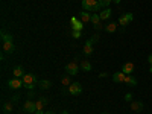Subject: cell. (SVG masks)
Wrapping results in <instances>:
<instances>
[{
  "label": "cell",
  "mask_w": 152,
  "mask_h": 114,
  "mask_svg": "<svg viewBox=\"0 0 152 114\" xmlns=\"http://www.w3.org/2000/svg\"><path fill=\"white\" fill-rule=\"evenodd\" d=\"M21 79H23V87L28 88V90H34L35 85L38 84V82H37V76H35L34 73H26Z\"/></svg>",
  "instance_id": "1"
},
{
  "label": "cell",
  "mask_w": 152,
  "mask_h": 114,
  "mask_svg": "<svg viewBox=\"0 0 152 114\" xmlns=\"http://www.w3.org/2000/svg\"><path fill=\"white\" fill-rule=\"evenodd\" d=\"M82 8H84L85 11H88V12H90V11L97 12V11L100 9L97 0H82Z\"/></svg>",
  "instance_id": "2"
},
{
  "label": "cell",
  "mask_w": 152,
  "mask_h": 114,
  "mask_svg": "<svg viewBox=\"0 0 152 114\" xmlns=\"http://www.w3.org/2000/svg\"><path fill=\"white\" fill-rule=\"evenodd\" d=\"M82 93V85L79 82H72L69 85V94L72 96H79Z\"/></svg>",
  "instance_id": "3"
},
{
  "label": "cell",
  "mask_w": 152,
  "mask_h": 114,
  "mask_svg": "<svg viewBox=\"0 0 152 114\" xmlns=\"http://www.w3.org/2000/svg\"><path fill=\"white\" fill-rule=\"evenodd\" d=\"M134 20V15L131 14V12H126V14H123L117 21H119V26H123V28H126V26H128V24L131 23Z\"/></svg>",
  "instance_id": "4"
},
{
  "label": "cell",
  "mask_w": 152,
  "mask_h": 114,
  "mask_svg": "<svg viewBox=\"0 0 152 114\" xmlns=\"http://www.w3.org/2000/svg\"><path fill=\"white\" fill-rule=\"evenodd\" d=\"M81 67L76 64V61H72V62H69V64L66 66V72H67V75H70V76H75V75H78V70H79Z\"/></svg>",
  "instance_id": "5"
},
{
  "label": "cell",
  "mask_w": 152,
  "mask_h": 114,
  "mask_svg": "<svg viewBox=\"0 0 152 114\" xmlns=\"http://www.w3.org/2000/svg\"><path fill=\"white\" fill-rule=\"evenodd\" d=\"M70 26H72V31H82L84 29V21H81L78 17H73L70 20Z\"/></svg>",
  "instance_id": "6"
},
{
  "label": "cell",
  "mask_w": 152,
  "mask_h": 114,
  "mask_svg": "<svg viewBox=\"0 0 152 114\" xmlns=\"http://www.w3.org/2000/svg\"><path fill=\"white\" fill-rule=\"evenodd\" d=\"M8 87L12 88V90H17V88L23 87V79L21 78H14V79H9L8 81Z\"/></svg>",
  "instance_id": "7"
},
{
  "label": "cell",
  "mask_w": 152,
  "mask_h": 114,
  "mask_svg": "<svg viewBox=\"0 0 152 114\" xmlns=\"http://www.w3.org/2000/svg\"><path fill=\"white\" fill-rule=\"evenodd\" d=\"M23 111L24 113H35L37 111V107H35V102L34 100H26V102H24V105H23Z\"/></svg>",
  "instance_id": "8"
},
{
  "label": "cell",
  "mask_w": 152,
  "mask_h": 114,
  "mask_svg": "<svg viewBox=\"0 0 152 114\" xmlns=\"http://www.w3.org/2000/svg\"><path fill=\"white\" fill-rule=\"evenodd\" d=\"M93 41L91 40H88L85 44H84V47H82V52H84V55H87V56H90L91 53H93Z\"/></svg>",
  "instance_id": "9"
},
{
  "label": "cell",
  "mask_w": 152,
  "mask_h": 114,
  "mask_svg": "<svg viewBox=\"0 0 152 114\" xmlns=\"http://www.w3.org/2000/svg\"><path fill=\"white\" fill-rule=\"evenodd\" d=\"M125 78H126V75H125L122 70H119V72H116V73L113 75V81H114V82H117V84L125 82Z\"/></svg>",
  "instance_id": "10"
},
{
  "label": "cell",
  "mask_w": 152,
  "mask_h": 114,
  "mask_svg": "<svg viewBox=\"0 0 152 114\" xmlns=\"http://www.w3.org/2000/svg\"><path fill=\"white\" fill-rule=\"evenodd\" d=\"M143 108H145L143 102H138V100H132L131 102V111H134V113H140V111H143Z\"/></svg>",
  "instance_id": "11"
},
{
  "label": "cell",
  "mask_w": 152,
  "mask_h": 114,
  "mask_svg": "<svg viewBox=\"0 0 152 114\" xmlns=\"http://www.w3.org/2000/svg\"><path fill=\"white\" fill-rule=\"evenodd\" d=\"M111 14H113V11H111L110 8H105V9H102V11L99 12L100 20H102V21H105V20H110V18H111Z\"/></svg>",
  "instance_id": "12"
},
{
  "label": "cell",
  "mask_w": 152,
  "mask_h": 114,
  "mask_svg": "<svg viewBox=\"0 0 152 114\" xmlns=\"http://www.w3.org/2000/svg\"><path fill=\"white\" fill-rule=\"evenodd\" d=\"M117 28H119V23H116V21H111V23H108L107 26L104 28L105 29V32H108V34H114L117 31Z\"/></svg>",
  "instance_id": "13"
},
{
  "label": "cell",
  "mask_w": 152,
  "mask_h": 114,
  "mask_svg": "<svg viewBox=\"0 0 152 114\" xmlns=\"http://www.w3.org/2000/svg\"><path fill=\"white\" fill-rule=\"evenodd\" d=\"M2 49H3L5 53H12L15 50V46H14V43H12V41H8V43H3Z\"/></svg>",
  "instance_id": "14"
},
{
  "label": "cell",
  "mask_w": 152,
  "mask_h": 114,
  "mask_svg": "<svg viewBox=\"0 0 152 114\" xmlns=\"http://www.w3.org/2000/svg\"><path fill=\"white\" fill-rule=\"evenodd\" d=\"M134 64L132 62H125L123 64V67H122V72L125 73V75H132V72H134Z\"/></svg>",
  "instance_id": "15"
},
{
  "label": "cell",
  "mask_w": 152,
  "mask_h": 114,
  "mask_svg": "<svg viewBox=\"0 0 152 114\" xmlns=\"http://www.w3.org/2000/svg\"><path fill=\"white\" fill-rule=\"evenodd\" d=\"M79 67H81V70H84V72H91V70H93V66H91V62L88 61V59H82Z\"/></svg>",
  "instance_id": "16"
},
{
  "label": "cell",
  "mask_w": 152,
  "mask_h": 114,
  "mask_svg": "<svg viewBox=\"0 0 152 114\" xmlns=\"http://www.w3.org/2000/svg\"><path fill=\"white\" fill-rule=\"evenodd\" d=\"M123 84H126L128 87H135L137 85V79L134 78L132 75H126V78H125V82Z\"/></svg>",
  "instance_id": "17"
},
{
  "label": "cell",
  "mask_w": 152,
  "mask_h": 114,
  "mask_svg": "<svg viewBox=\"0 0 152 114\" xmlns=\"http://www.w3.org/2000/svg\"><path fill=\"white\" fill-rule=\"evenodd\" d=\"M12 73H14V76H15V78H23V76L26 75V73H24V69H23L21 66H17V67H14Z\"/></svg>",
  "instance_id": "18"
},
{
  "label": "cell",
  "mask_w": 152,
  "mask_h": 114,
  "mask_svg": "<svg viewBox=\"0 0 152 114\" xmlns=\"http://www.w3.org/2000/svg\"><path fill=\"white\" fill-rule=\"evenodd\" d=\"M79 20L81 21H91V14H90V12H88V11H84V12H81V14H79Z\"/></svg>",
  "instance_id": "19"
},
{
  "label": "cell",
  "mask_w": 152,
  "mask_h": 114,
  "mask_svg": "<svg viewBox=\"0 0 152 114\" xmlns=\"http://www.w3.org/2000/svg\"><path fill=\"white\" fill-rule=\"evenodd\" d=\"M38 85H40V88H41V90H49V88L52 87V82H50L49 79H43V81H40V82H38Z\"/></svg>",
  "instance_id": "20"
},
{
  "label": "cell",
  "mask_w": 152,
  "mask_h": 114,
  "mask_svg": "<svg viewBox=\"0 0 152 114\" xmlns=\"http://www.w3.org/2000/svg\"><path fill=\"white\" fill-rule=\"evenodd\" d=\"M2 43H8V41H12L14 40V37H12V34H8V32H5V31H2Z\"/></svg>",
  "instance_id": "21"
},
{
  "label": "cell",
  "mask_w": 152,
  "mask_h": 114,
  "mask_svg": "<svg viewBox=\"0 0 152 114\" xmlns=\"http://www.w3.org/2000/svg\"><path fill=\"white\" fill-rule=\"evenodd\" d=\"M99 2V6L105 9V8H110V3H113V0H97Z\"/></svg>",
  "instance_id": "22"
},
{
  "label": "cell",
  "mask_w": 152,
  "mask_h": 114,
  "mask_svg": "<svg viewBox=\"0 0 152 114\" xmlns=\"http://www.w3.org/2000/svg\"><path fill=\"white\" fill-rule=\"evenodd\" d=\"M100 21H102V20H100V15L97 14V12L91 14V23H93V24H99Z\"/></svg>",
  "instance_id": "23"
},
{
  "label": "cell",
  "mask_w": 152,
  "mask_h": 114,
  "mask_svg": "<svg viewBox=\"0 0 152 114\" xmlns=\"http://www.w3.org/2000/svg\"><path fill=\"white\" fill-rule=\"evenodd\" d=\"M70 82H72V81H70V75H67V76H64V78H62V79H61V84H62V85H64V87H69V85H70Z\"/></svg>",
  "instance_id": "24"
},
{
  "label": "cell",
  "mask_w": 152,
  "mask_h": 114,
  "mask_svg": "<svg viewBox=\"0 0 152 114\" xmlns=\"http://www.w3.org/2000/svg\"><path fill=\"white\" fill-rule=\"evenodd\" d=\"M12 111V104L11 102H6V104H3V113H11Z\"/></svg>",
  "instance_id": "25"
},
{
  "label": "cell",
  "mask_w": 152,
  "mask_h": 114,
  "mask_svg": "<svg viewBox=\"0 0 152 114\" xmlns=\"http://www.w3.org/2000/svg\"><path fill=\"white\" fill-rule=\"evenodd\" d=\"M35 107H37V110H43V108L46 107V104L43 102V100H41V99H38V100H37V102H35Z\"/></svg>",
  "instance_id": "26"
},
{
  "label": "cell",
  "mask_w": 152,
  "mask_h": 114,
  "mask_svg": "<svg viewBox=\"0 0 152 114\" xmlns=\"http://www.w3.org/2000/svg\"><path fill=\"white\" fill-rule=\"evenodd\" d=\"M81 35H82V31H72V37L76 38V40H78V38H81Z\"/></svg>",
  "instance_id": "27"
},
{
  "label": "cell",
  "mask_w": 152,
  "mask_h": 114,
  "mask_svg": "<svg viewBox=\"0 0 152 114\" xmlns=\"http://www.w3.org/2000/svg\"><path fill=\"white\" fill-rule=\"evenodd\" d=\"M132 97H134V94H132V93H126L123 99H125V102H132Z\"/></svg>",
  "instance_id": "28"
},
{
  "label": "cell",
  "mask_w": 152,
  "mask_h": 114,
  "mask_svg": "<svg viewBox=\"0 0 152 114\" xmlns=\"http://www.w3.org/2000/svg\"><path fill=\"white\" fill-rule=\"evenodd\" d=\"M90 40H91L93 43H96V41H99V35H97V34H94V35H93V37L90 38Z\"/></svg>",
  "instance_id": "29"
},
{
  "label": "cell",
  "mask_w": 152,
  "mask_h": 114,
  "mask_svg": "<svg viewBox=\"0 0 152 114\" xmlns=\"http://www.w3.org/2000/svg\"><path fill=\"white\" fill-rule=\"evenodd\" d=\"M26 96H28V99H29V100H32V97H34V96H35V93H34V91H32V90H29V93H28V94H26Z\"/></svg>",
  "instance_id": "30"
},
{
  "label": "cell",
  "mask_w": 152,
  "mask_h": 114,
  "mask_svg": "<svg viewBox=\"0 0 152 114\" xmlns=\"http://www.w3.org/2000/svg\"><path fill=\"white\" fill-rule=\"evenodd\" d=\"M102 28H104V26H102V23H99V24H94V29H96V31H100Z\"/></svg>",
  "instance_id": "31"
},
{
  "label": "cell",
  "mask_w": 152,
  "mask_h": 114,
  "mask_svg": "<svg viewBox=\"0 0 152 114\" xmlns=\"http://www.w3.org/2000/svg\"><path fill=\"white\" fill-rule=\"evenodd\" d=\"M108 76V73H105V72H102V73H99V78H107Z\"/></svg>",
  "instance_id": "32"
},
{
  "label": "cell",
  "mask_w": 152,
  "mask_h": 114,
  "mask_svg": "<svg viewBox=\"0 0 152 114\" xmlns=\"http://www.w3.org/2000/svg\"><path fill=\"white\" fill-rule=\"evenodd\" d=\"M34 114H46V113H44V111H43V110H37V111H35V113H34Z\"/></svg>",
  "instance_id": "33"
},
{
  "label": "cell",
  "mask_w": 152,
  "mask_h": 114,
  "mask_svg": "<svg viewBox=\"0 0 152 114\" xmlns=\"http://www.w3.org/2000/svg\"><path fill=\"white\" fill-rule=\"evenodd\" d=\"M148 62H149V64H151V66H152V53H151V55H149V56H148Z\"/></svg>",
  "instance_id": "34"
},
{
  "label": "cell",
  "mask_w": 152,
  "mask_h": 114,
  "mask_svg": "<svg viewBox=\"0 0 152 114\" xmlns=\"http://www.w3.org/2000/svg\"><path fill=\"white\" fill-rule=\"evenodd\" d=\"M40 99H41V100H43V102H44V104L47 105V102H49V99H47V97H40Z\"/></svg>",
  "instance_id": "35"
},
{
  "label": "cell",
  "mask_w": 152,
  "mask_h": 114,
  "mask_svg": "<svg viewBox=\"0 0 152 114\" xmlns=\"http://www.w3.org/2000/svg\"><path fill=\"white\" fill-rule=\"evenodd\" d=\"M17 100H18V96H17V94L12 96V102H17Z\"/></svg>",
  "instance_id": "36"
},
{
  "label": "cell",
  "mask_w": 152,
  "mask_h": 114,
  "mask_svg": "<svg viewBox=\"0 0 152 114\" xmlns=\"http://www.w3.org/2000/svg\"><path fill=\"white\" fill-rule=\"evenodd\" d=\"M122 0H113V3H116V5H120Z\"/></svg>",
  "instance_id": "37"
},
{
  "label": "cell",
  "mask_w": 152,
  "mask_h": 114,
  "mask_svg": "<svg viewBox=\"0 0 152 114\" xmlns=\"http://www.w3.org/2000/svg\"><path fill=\"white\" fill-rule=\"evenodd\" d=\"M59 114H70V113H69V111H67V110H64V111H61V113H59Z\"/></svg>",
  "instance_id": "38"
},
{
  "label": "cell",
  "mask_w": 152,
  "mask_h": 114,
  "mask_svg": "<svg viewBox=\"0 0 152 114\" xmlns=\"http://www.w3.org/2000/svg\"><path fill=\"white\" fill-rule=\"evenodd\" d=\"M46 114H56V113H53V111H46Z\"/></svg>",
  "instance_id": "39"
},
{
  "label": "cell",
  "mask_w": 152,
  "mask_h": 114,
  "mask_svg": "<svg viewBox=\"0 0 152 114\" xmlns=\"http://www.w3.org/2000/svg\"><path fill=\"white\" fill-rule=\"evenodd\" d=\"M149 72H151V75H152V66H151V69H149Z\"/></svg>",
  "instance_id": "40"
},
{
  "label": "cell",
  "mask_w": 152,
  "mask_h": 114,
  "mask_svg": "<svg viewBox=\"0 0 152 114\" xmlns=\"http://www.w3.org/2000/svg\"><path fill=\"white\" fill-rule=\"evenodd\" d=\"M102 114H110V113H102Z\"/></svg>",
  "instance_id": "41"
}]
</instances>
